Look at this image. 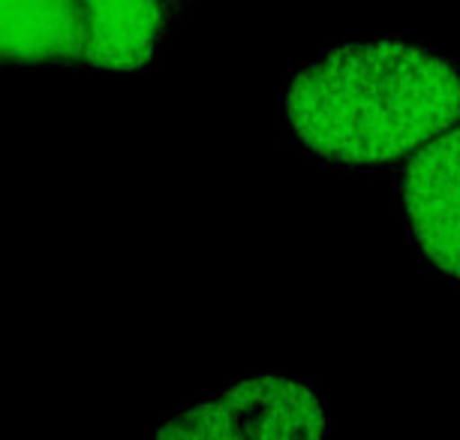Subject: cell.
I'll list each match as a JSON object with an SVG mask.
<instances>
[{
  "label": "cell",
  "instance_id": "cell-2",
  "mask_svg": "<svg viewBox=\"0 0 460 440\" xmlns=\"http://www.w3.org/2000/svg\"><path fill=\"white\" fill-rule=\"evenodd\" d=\"M325 435L328 419L314 390L274 374L241 381L157 428V437L316 440Z\"/></svg>",
  "mask_w": 460,
  "mask_h": 440
},
{
  "label": "cell",
  "instance_id": "cell-4",
  "mask_svg": "<svg viewBox=\"0 0 460 440\" xmlns=\"http://www.w3.org/2000/svg\"><path fill=\"white\" fill-rule=\"evenodd\" d=\"M187 0H82V58L102 70H138L154 58Z\"/></svg>",
  "mask_w": 460,
  "mask_h": 440
},
{
  "label": "cell",
  "instance_id": "cell-1",
  "mask_svg": "<svg viewBox=\"0 0 460 440\" xmlns=\"http://www.w3.org/2000/svg\"><path fill=\"white\" fill-rule=\"evenodd\" d=\"M286 121L304 148L341 166L406 157L460 124V67L403 40L346 42L295 76Z\"/></svg>",
  "mask_w": 460,
  "mask_h": 440
},
{
  "label": "cell",
  "instance_id": "cell-5",
  "mask_svg": "<svg viewBox=\"0 0 460 440\" xmlns=\"http://www.w3.org/2000/svg\"><path fill=\"white\" fill-rule=\"evenodd\" d=\"M82 58V0H0V64Z\"/></svg>",
  "mask_w": 460,
  "mask_h": 440
},
{
  "label": "cell",
  "instance_id": "cell-3",
  "mask_svg": "<svg viewBox=\"0 0 460 440\" xmlns=\"http://www.w3.org/2000/svg\"><path fill=\"white\" fill-rule=\"evenodd\" d=\"M401 202L421 254L460 281V124L410 154Z\"/></svg>",
  "mask_w": 460,
  "mask_h": 440
}]
</instances>
